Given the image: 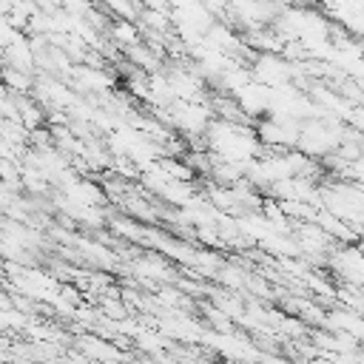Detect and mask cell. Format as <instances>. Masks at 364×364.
I'll use <instances>...</instances> for the list:
<instances>
[{"label":"cell","instance_id":"cell-1","mask_svg":"<svg viewBox=\"0 0 364 364\" xmlns=\"http://www.w3.org/2000/svg\"><path fill=\"white\" fill-rule=\"evenodd\" d=\"M77 80H80V85L88 88V91H105V88L111 85V80H108L100 68H77Z\"/></svg>","mask_w":364,"mask_h":364}]
</instances>
